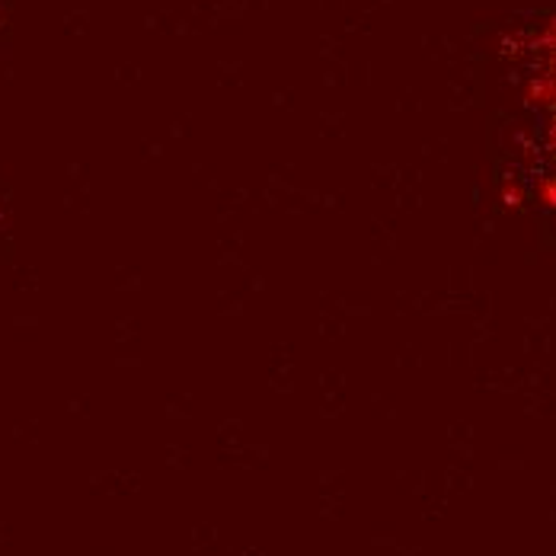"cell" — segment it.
I'll use <instances>...</instances> for the list:
<instances>
[{
    "instance_id": "obj_1",
    "label": "cell",
    "mask_w": 556,
    "mask_h": 556,
    "mask_svg": "<svg viewBox=\"0 0 556 556\" xmlns=\"http://www.w3.org/2000/svg\"><path fill=\"white\" fill-rule=\"evenodd\" d=\"M537 199H541L547 208H556V176L541 179V185H537Z\"/></svg>"
},
{
    "instance_id": "obj_2",
    "label": "cell",
    "mask_w": 556,
    "mask_h": 556,
    "mask_svg": "<svg viewBox=\"0 0 556 556\" xmlns=\"http://www.w3.org/2000/svg\"><path fill=\"white\" fill-rule=\"evenodd\" d=\"M502 199H505L508 208H518L524 202L522 185H518V183H505V185H502Z\"/></svg>"
},
{
    "instance_id": "obj_3",
    "label": "cell",
    "mask_w": 556,
    "mask_h": 556,
    "mask_svg": "<svg viewBox=\"0 0 556 556\" xmlns=\"http://www.w3.org/2000/svg\"><path fill=\"white\" fill-rule=\"evenodd\" d=\"M541 45H547L550 52H556V16L547 23V29H543V35H541Z\"/></svg>"
}]
</instances>
